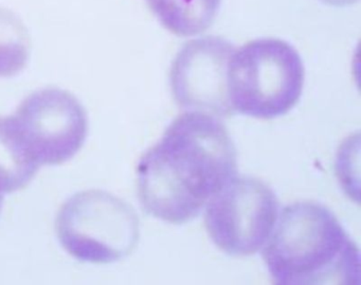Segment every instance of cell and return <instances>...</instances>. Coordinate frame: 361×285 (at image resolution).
I'll use <instances>...</instances> for the list:
<instances>
[{"label": "cell", "mask_w": 361, "mask_h": 285, "mask_svg": "<svg viewBox=\"0 0 361 285\" xmlns=\"http://www.w3.org/2000/svg\"><path fill=\"white\" fill-rule=\"evenodd\" d=\"M11 118L20 140L39 166L71 159L87 136L85 109L71 92L60 88L33 92Z\"/></svg>", "instance_id": "cell-6"}, {"label": "cell", "mask_w": 361, "mask_h": 285, "mask_svg": "<svg viewBox=\"0 0 361 285\" xmlns=\"http://www.w3.org/2000/svg\"><path fill=\"white\" fill-rule=\"evenodd\" d=\"M30 48V37L22 20L0 7V78L14 77L24 71Z\"/></svg>", "instance_id": "cell-10"}, {"label": "cell", "mask_w": 361, "mask_h": 285, "mask_svg": "<svg viewBox=\"0 0 361 285\" xmlns=\"http://www.w3.org/2000/svg\"><path fill=\"white\" fill-rule=\"evenodd\" d=\"M274 227L263 259L276 284H359L358 247L329 208L295 202Z\"/></svg>", "instance_id": "cell-2"}, {"label": "cell", "mask_w": 361, "mask_h": 285, "mask_svg": "<svg viewBox=\"0 0 361 285\" xmlns=\"http://www.w3.org/2000/svg\"><path fill=\"white\" fill-rule=\"evenodd\" d=\"M325 3L331 4V5L343 6L346 4L354 3L355 0H324Z\"/></svg>", "instance_id": "cell-11"}, {"label": "cell", "mask_w": 361, "mask_h": 285, "mask_svg": "<svg viewBox=\"0 0 361 285\" xmlns=\"http://www.w3.org/2000/svg\"><path fill=\"white\" fill-rule=\"evenodd\" d=\"M278 213V198L269 186L252 177L235 176L209 200L204 224L221 250L247 257L266 244Z\"/></svg>", "instance_id": "cell-5"}, {"label": "cell", "mask_w": 361, "mask_h": 285, "mask_svg": "<svg viewBox=\"0 0 361 285\" xmlns=\"http://www.w3.org/2000/svg\"><path fill=\"white\" fill-rule=\"evenodd\" d=\"M39 166L20 140L12 118H0V192L23 189Z\"/></svg>", "instance_id": "cell-9"}, {"label": "cell", "mask_w": 361, "mask_h": 285, "mask_svg": "<svg viewBox=\"0 0 361 285\" xmlns=\"http://www.w3.org/2000/svg\"><path fill=\"white\" fill-rule=\"evenodd\" d=\"M1 204H3V196L0 195V209H1Z\"/></svg>", "instance_id": "cell-12"}, {"label": "cell", "mask_w": 361, "mask_h": 285, "mask_svg": "<svg viewBox=\"0 0 361 285\" xmlns=\"http://www.w3.org/2000/svg\"><path fill=\"white\" fill-rule=\"evenodd\" d=\"M297 50L278 39L247 43L232 54L228 92L232 109L257 119H274L295 107L304 85Z\"/></svg>", "instance_id": "cell-3"}, {"label": "cell", "mask_w": 361, "mask_h": 285, "mask_svg": "<svg viewBox=\"0 0 361 285\" xmlns=\"http://www.w3.org/2000/svg\"><path fill=\"white\" fill-rule=\"evenodd\" d=\"M236 173L235 147L224 124L213 116L188 111L138 162L139 200L156 219L187 223Z\"/></svg>", "instance_id": "cell-1"}, {"label": "cell", "mask_w": 361, "mask_h": 285, "mask_svg": "<svg viewBox=\"0 0 361 285\" xmlns=\"http://www.w3.org/2000/svg\"><path fill=\"white\" fill-rule=\"evenodd\" d=\"M234 48L221 37H208L185 44L171 68V88L179 107L213 117H229L228 69Z\"/></svg>", "instance_id": "cell-7"}, {"label": "cell", "mask_w": 361, "mask_h": 285, "mask_svg": "<svg viewBox=\"0 0 361 285\" xmlns=\"http://www.w3.org/2000/svg\"><path fill=\"white\" fill-rule=\"evenodd\" d=\"M56 236L80 261L109 264L130 255L138 244L140 225L134 209L101 190L71 196L59 211Z\"/></svg>", "instance_id": "cell-4"}, {"label": "cell", "mask_w": 361, "mask_h": 285, "mask_svg": "<svg viewBox=\"0 0 361 285\" xmlns=\"http://www.w3.org/2000/svg\"><path fill=\"white\" fill-rule=\"evenodd\" d=\"M162 25L178 37L204 32L214 22L221 0H147Z\"/></svg>", "instance_id": "cell-8"}]
</instances>
